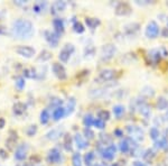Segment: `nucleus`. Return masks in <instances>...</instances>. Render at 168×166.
Returning <instances> with one entry per match:
<instances>
[{
  "mask_svg": "<svg viewBox=\"0 0 168 166\" xmlns=\"http://www.w3.org/2000/svg\"><path fill=\"white\" fill-rule=\"evenodd\" d=\"M27 110V106L24 102H16L13 106V111L16 116H21Z\"/></svg>",
  "mask_w": 168,
  "mask_h": 166,
  "instance_id": "nucleus-18",
  "label": "nucleus"
},
{
  "mask_svg": "<svg viewBox=\"0 0 168 166\" xmlns=\"http://www.w3.org/2000/svg\"><path fill=\"white\" fill-rule=\"evenodd\" d=\"M46 7V2H36L34 6H32V10L35 11V13H40L43 10L45 9Z\"/></svg>",
  "mask_w": 168,
  "mask_h": 166,
  "instance_id": "nucleus-39",
  "label": "nucleus"
},
{
  "mask_svg": "<svg viewBox=\"0 0 168 166\" xmlns=\"http://www.w3.org/2000/svg\"><path fill=\"white\" fill-rule=\"evenodd\" d=\"M46 160L49 164H59L62 160V154L58 148H52L47 154Z\"/></svg>",
  "mask_w": 168,
  "mask_h": 166,
  "instance_id": "nucleus-8",
  "label": "nucleus"
},
{
  "mask_svg": "<svg viewBox=\"0 0 168 166\" xmlns=\"http://www.w3.org/2000/svg\"><path fill=\"white\" fill-rule=\"evenodd\" d=\"M124 111H126V109H124V107L121 106V104H116V106L113 107V114H114L116 118L121 117V116L124 114Z\"/></svg>",
  "mask_w": 168,
  "mask_h": 166,
  "instance_id": "nucleus-30",
  "label": "nucleus"
},
{
  "mask_svg": "<svg viewBox=\"0 0 168 166\" xmlns=\"http://www.w3.org/2000/svg\"><path fill=\"white\" fill-rule=\"evenodd\" d=\"M159 53H160V55H162V56H168V52L165 47H162V48L159 49Z\"/></svg>",
  "mask_w": 168,
  "mask_h": 166,
  "instance_id": "nucleus-47",
  "label": "nucleus"
},
{
  "mask_svg": "<svg viewBox=\"0 0 168 166\" xmlns=\"http://www.w3.org/2000/svg\"><path fill=\"white\" fill-rule=\"evenodd\" d=\"M73 29H74L75 33L82 34V33H84L85 28H84V26L80 23V21H74V24H73Z\"/></svg>",
  "mask_w": 168,
  "mask_h": 166,
  "instance_id": "nucleus-37",
  "label": "nucleus"
},
{
  "mask_svg": "<svg viewBox=\"0 0 168 166\" xmlns=\"http://www.w3.org/2000/svg\"><path fill=\"white\" fill-rule=\"evenodd\" d=\"M52 70H53V73L56 75V78L59 79V80H65L67 78V74H66V70L61 63H53L52 65Z\"/></svg>",
  "mask_w": 168,
  "mask_h": 166,
  "instance_id": "nucleus-9",
  "label": "nucleus"
},
{
  "mask_svg": "<svg viewBox=\"0 0 168 166\" xmlns=\"http://www.w3.org/2000/svg\"><path fill=\"white\" fill-rule=\"evenodd\" d=\"M52 117L54 120H59L62 119L63 117H65V107H58V108H55L54 110H53V114H52Z\"/></svg>",
  "mask_w": 168,
  "mask_h": 166,
  "instance_id": "nucleus-22",
  "label": "nucleus"
},
{
  "mask_svg": "<svg viewBox=\"0 0 168 166\" xmlns=\"http://www.w3.org/2000/svg\"><path fill=\"white\" fill-rule=\"evenodd\" d=\"M51 59H52V54H51V52L44 49V51L40 52L39 56L37 57V61H39V62H46V61H48V60H51Z\"/></svg>",
  "mask_w": 168,
  "mask_h": 166,
  "instance_id": "nucleus-27",
  "label": "nucleus"
},
{
  "mask_svg": "<svg viewBox=\"0 0 168 166\" xmlns=\"http://www.w3.org/2000/svg\"><path fill=\"white\" fill-rule=\"evenodd\" d=\"M114 135H116V137H121L122 136V131L120 130V129H116V130H114Z\"/></svg>",
  "mask_w": 168,
  "mask_h": 166,
  "instance_id": "nucleus-50",
  "label": "nucleus"
},
{
  "mask_svg": "<svg viewBox=\"0 0 168 166\" xmlns=\"http://www.w3.org/2000/svg\"><path fill=\"white\" fill-rule=\"evenodd\" d=\"M36 133H37V126H36V125H30V126L26 129L27 136H29V137L35 136Z\"/></svg>",
  "mask_w": 168,
  "mask_h": 166,
  "instance_id": "nucleus-41",
  "label": "nucleus"
},
{
  "mask_svg": "<svg viewBox=\"0 0 168 166\" xmlns=\"http://www.w3.org/2000/svg\"><path fill=\"white\" fill-rule=\"evenodd\" d=\"M149 133H150V137H151V139L157 140L159 138V130L156 127H152L151 129H150V131H149Z\"/></svg>",
  "mask_w": 168,
  "mask_h": 166,
  "instance_id": "nucleus-43",
  "label": "nucleus"
},
{
  "mask_svg": "<svg viewBox=\"0 0 168 166\" xmlns=\"http://www.w3.org/2000/svg\"><path fill=\"white\" fill-rule=\"evenodd\" d=\"M133 166H147V165L145 163H142V162H135Z\"/></svg>",
  "mask_w": 168,
  "mask_h": 166,
  "instance_id": "nucleus-51",
  "label": "nucleus"
},
{
  "mask_svg": "<svg viewBox=\"0 0 168 166\" xmlns=\"http://www.w3.org/2000/svg\"><path fill=\"white\" fill-rule=\"evenodd\" d=\"M27 152H28V145L26 143L18 145L15 152V160H24L27 156Z\"/></svg>",
  "mask_w": 168,
  "mask_h": 166,
  "instance_id": "nucleus-11",
  "label": "nucleus"
},
{
  "mask_svg": "<svg viewBox=\"0 0 168 166\" xmlns=\"http://www.w3.org/2000/svg\"><path fill=\"white\" fill-rule=\"evenodd\" d=\"M63 145H64L65 149L70 152L72 150V139H71V136L68 135V133H65L64 136V141H63Z\"/></svg>",
  "mask_w": 168,
  "mask_h": 166,
  "instance_id": "nucleus-35",
  "label": "nucleus"
},
{
  "mask_svg": "<svg viewBox=\"0 0 168 166\" xmlns=\"http://www.w3.org/2000/svg\"><path fill=\"white\" fill-rule=\"evenodd\" d=\"M17 140H18V133L16 131L10 130L9 131V137L6 140V146L8 147V149L13 150L17 145Z\"/></svg>",
  "mask_w": 168,
  "mask_h": 166,
  "instance_id": "nucleus-12",
  "label": "nucleus"
},
{
  "mask_svg": "<svg viewBox=\"0 0 168 166\" xmlns=\"http://www.w3.org/2000/svg\"><path fill=\"white\" fill-rule=\"evenodd\" d=\"M92 166H103V165H102V164H101V163H94Z\"/></svg>",
  "mask_w": 168,
  "mask_h": 166,
  "instance_id": "nucleus-53",
  "label": "nucleus"
},
{
  "mask_svg": "<svg viewBox=\"0 0 168 166\" xmlns=\"http://www.w3.org/2000/svg\"><path fill=\"white\" fill-rule=\"evenodd\" d=\"M100 143L102 144L104 147H105V145L109 146V145H111V143H112V138H111L109 135H107V133H101L100 135Z\"/></svg>",
  "mask_w": 168,
  "mask_h": 166,
  "instance_id": "nucleus-31",
  "label": "nucleus"
},
{
  "mask_svg": "<svg viewBox=\"0 0 168 166\" xmlns=\"http://www.w3.org/2000/svg\"><path fill=\"white\" fill-rule=\"evenodd\" d=\"M66 9V2L65 1H55L52 5V11L53 14H57L61 11H64Z\"/></svg>",
  "mask_w": 168,
  "mask_h": 166,
  "instance_id": "nucleus-19",
  "label": "nucleus"
},
{
  "mask_svg": "<svg viewBox=\"0 0 168 166\" xmlns=\"http://www.w3.org/2000/svg\"><path fill=\"white\" fill-rule=\"evenodd\" d=\"M139 111L140 114L145 118H147V119H148V118L150 117V114H151V109H150V107H149L147 103H145V102L139 106Z\"/></svg>",
  "mask_w": 168,
  "mask_h": 166,
  "instance_id": "nucleus-23",
  "label": "nucleus"
},
{
  "mask_svg": "<svg viewBox=\"0 0 168 166\" xmlns=\"http://www.w3.org/2000/svg\"><path fill=\"white\" fill-rule=\"evenodd\" d=\"M23 166H32V164H24Z\"/></svg>",
  "mask_w": 168,
  "mask_h": 166,
  "instance_id": "nucleus-54",
  "label": "nucleus"
},
{
  "mask_svg": "<svg viewBox=\"0 0 168 166\" xmlns=\"http://www.w3.org/2000/svg\"><path fill=\"white\" fill-rule=\"evenodd\" d=\"M23 74H24V76L27 79H34V78H36L37 72H36V70L34 68H27L24 70Z\"/></svg>",
  "mask_w": 168,
  "mask_h": 166,
  "instance_id": "nucleus-28",
  "label": "nucleus"
},
{
  "mask_svg": "<svg viewBox=\"0 0 168 166\" xmlns=\"http://www.w3.org/2000/svg\"><path fill=\"white\" fill-rule=\"evenodd\" d=\"M62 103H63V101L61 100V99H54V100H52L51 101V106H52L53 108H54V109H55V108H58V107H61L62 106Z\"/></svg>",
  "mask_w": 168,
  "mask_h": 166,
  "instance_id": "nucleus-46",
  "label": "nucleus"
},
{
  "mask_svg": "<svg viewBox=\"0 0 168 166\" xmlns=\"http://www.w3.org/2000/svg\"><path fill=\"white\" fill-rule=\"evenodd\" d=\"M84 137H85L86 139H92L94 137V133L91 130L90 128H85V129H84Z\"/></svg>",
  "mask_w": 168,
  "mask_h": 166,
  "instance_id": "nucleus-45",
  "label": "nucleus"
},
{
  "mask_svg": "<svg viewBox=\"0 0 168 166\" xmlns=\"http://www.w3.org/2000/svg\"><path fill=\"white\" fill-rule=\"evenodd\" d=\"M131 148V145H130L129 140H122L121 143H120V150L122 152V153H128Z\"/></svg>",
  "mask_w": 168,
  "mask_h": 166,
  "instance_id": "nucleus-36",
  "label": "nucleus"
},
{
  "mask_svg": "<svg viewBox=\"0 0 168 166\" xmlns=\"http://www.w3.org/2000/svg\"><path fill=\"white\" fill-rule=\"evenodd\" d=\"M15 85H16V88L18 89L19 91L24 90L25 85H26V83H25V78H24V76H17V78L15 79Z\"/></svg>",
  "mask_w": 168,
  "mask_h": 166,
  "instance_id": "nucleus-29",
  "label": "nucleus"
},
{
  "mask_svg": "<svg viewBox=\"0 0 168 166\" xmlns=\"http://www.w3.org/2000/svg\"><path fill=\"white\" fill-rule=\"evenodd\" d=\"M44 36H45V39L47 41L49 45L52 47H56L58 45V42H59V35L56 34L55 32H52V30H45L44 32Z\"/></svg>",
  "mask_w": 168,
  "mask_h": 166,
  "instance_id": "nucleus-10",
  "label": "nucleus"
},
{
  "mask_svg": "<svg viewBox=\"0 0 168 166\" xmlns=\"http://www.w3.org/2000/svg\"><path fill=\"white\" fill-rule=\"evenodd\" d=\"M159 35V26L158 24L156 23L155 20H151V21H149L148 25H147V28H146V36L148 37V38H156V37H158Z\"/></svg>",
  "mask_w": 168,
  "mask_h": 166,
  "instance_id": "nucleus-7",
  "label": "nucleus"
},
{
  "mask_svg": "<svg viewBox=\"0 0 168 166\" xmlns=\"http://www.w3.org/2000/svg\"><path fill=\"white\" fill-rule=\"evenodd\" d=\"M167 28H168V19H167Z\"/></svg>",
  "mask_w": 168,
  "mask_h": 166,
  "instance_id": "nucleus-56",
  "label": "nucleus"
},
{
  "mask_svg": "<svg viewBox=\"0 0 168 166\" xmlns=\"http://www.w3.org/2000/svg\"><path fill=\"white\" fill-rule=\"evenodd\" d=\"M162 36L164 37H168V28H164L162 29Z\"/></svg>",
  "mask_w": 168,
  "mask_h": 166,
  "instance_id": "nucleus-52",
  "label": "nucleus"
},
{
  "mask_svg": "<svg viewBox=\"0 0 168 166\" xmlns=\"http://www.w3.org/2000/svg\"><path fill=\"white\" fill-rule=\"evenodd\" d=\"M72 164L73 166H82V157L80 153H74L72 156Z\"/></svg>",
  "mask_w": 168,
  "mask_h": 166,
  "instance_id": "nucleus-34",
  "label": "nucleus"
},
{
  "mask_svg": "<svg viewBox=\"0 0 168 166\" xmlns=\"http://www.w3.org/2000/svg\"><path fill=\"white\" fill-rule=\"evenodd\" d=\"M0 157H1V158H3V160H5V158H7V157H8V154L5 153V152H3L2 149H0Z\"/></svg>",
  "mask_w": 168,
  "mask_h": 166,
  "instance_id": "nucleus-48",
  "label": "nucleus"
},
{
  "mask_svg": "<svg viewBox=\"0 0 168 166\" xmlns=\"http://www.w3.org/2000/svg\"><path fill=\"white\" fill-rule=\"evenodd\" d=\"M168 145V141L165 137H162L159 140H156V147L157 148H166Z\"/></svg>",
  "mask_w": 168,
  "mask_h": 166,
  "instance_id": "nucleus-40",
  "label": "nucleus"
},
{
  "mask_svg": "<svg viewBox=\"0 0 168 166\" xmlns=\"http://www.w3.org/2000/svg\"><path fill=\"white\" fill-rule=\"evenodd\" d=\"M111 166H120V165H119V164L116 163V164H113V165H111Z\"/></svg>",
  "mask_w": 168,
  "mask_h": 166,
  "instance_id": "nucleus-55",
  "label": "nucleus"
},
{
  "mask_svg": "<svg viewBox=\"0 0 168 166\" xmlns=\"http://www.w3.org/2000/svg\"><path fill=\"white\" fill-rule=\"evenodd\" d=\"M127 131L130 135V137L132 138V140H137V141L143 140L145 133H143L141 128L137 127V126H128L127 127Z\"/></svg>",
  "mask_w": 168,
  "mask_h": 166,
  "instance_id": "nucleus-5",
  "label": "nucleus"
},
{
  "mask_svg": "<svg viewBox=\"0 0 168 166\" xmlns=\"http://www.w3.org/2000/svg\"><path fill=\"white\" fill-rule=\"evenodd\" d=\"M167 107H168V101L164 97L158 98V100H157V108H158L159 110H165V109H167Z\"/></svg>",
  "mask_w": 168,
  "mask_h": 166,
  "instance_id": "nucleus-33",
  "label": "nucleus"
},
{
  "mask_svg": "<svg viewBox=\"0 0 168 166\" xmlns=\"http://www.w3.org/2000/svg\"><path fill=\"white\" fill-rule=\"evenodd\" d=\"M49 118H51V114H49L48 109H44V110L40 112V116H39V120L43 125H46L49 121Z\"/></svg>",
  "mask_w": 168,
  "mask_h": 166,
  "instance_id": "nucleus-26",
  "label": "nucleus"
},
{
  "mask_svg": "<svg viewBox=\"0 0 168 166\" xmlns=\"http://www.w3.org/2000/svg\"><path fill=\"white\" fill-rule=\"evenodd\" d=\"M93 122H94V118H93V116L92 114H85L84 116V118H83V124H84V126H85V128H90L92 125H93Z\"/></svg>",
  "mask_w": 168,
  "mask_h": 166,
  "instance_id": "nucleus-32",
  "label": "nucleus"
},
{
  "mask_svg": "<svg viewBox=\"0 0 168 166\" xmlns=\"http://www.w3.org/2000/svg\"><path fill=\"white\" fill-rule=\"evenodd\" d=\"M5 125H6V120L3 118H0V129H2L5 127Z\"/></svg>",
  "mask_w": 168,
  "mask_h": 166,
  "instance_id": "nucleus-49",
  "label": "nucleus"
},
{
  "mask_svg": "<svg viewBox=\"0 0 168 166\" xmlns=\"http://www.w3.org/2000/svg\"><path fill=\"white\" fill-rule=\"evenodd\" d=\"M93 125L95 126V128H97V129H103V128L105 127V121L101 120V119L97 118V119H94Z\"/></svg>",
  "mask_w": 168,
  "mask_h": 166,
  "instance_id": "nucleus-42",
  "label": "nucleus"
},
{
  "mask_svg": "<svg viewBox=\"0 0 168 166\" xmlns=\"http://www.w3.org/2000/svg\"><path fill=\"white\" fill-rule=\"evenodd\" d=\"M75 106H76V100L75 98H70L66 102V106H65V116H70V114L74 111Z\"/></svg>",
  "mask_w": 168,
  "mask_h": 166,
  "instance_id": "nucleus-20",
  "label": "nucleus"
},
{
  "mask_svg": "<svg viewBox=\"0 0 168 166\" xmlns=\"http://www.w3.org/2000/svg\"><path fill=\"white\" fill-rule=\"evenodd\" d=\"M97 118L103 121H107L110 119V114H109V111L107 110H101L99 111V114H97Z\"/></svg>",
  "mask_w": 168,
  "mask_h": 166,
  "instance_id": "nucleus-38",
  "label": "nucleus"
},
{
  "mask_svg": "<svg viewBox=\"0 0 168 166\" xmlns=\"http://www.w3.org/2000/svg\"><path fill=\"white\" fill-rule=\"evenodd\" d=\"M94 160H95V154H94V152H89V153H86L85 156H84V163L86 164V166L93 165Z\"/></svg>",
  "mask_w": 168,
  "mask_h": 166,
  "instance_id": "nucleus-25",
  "label": "nucleus"
},
{
  "mask_svg": "<svg viewBox=\"0 0 168 166\" xmlns=\"http://www.w3.org/2000/svg\"><path fill=\"white\" fill-rule=\"evenodd\" d=\"M116 52V46L112 45V44H107L104 45L101 49V60L102 61H109L114 56Z\"/></svg>",
  "mask_w": 168,
  "mask_h": 166,
  "instance_id": "nucleus-4",
  "label": "nucleus"
},
{
  "mask_svg": "<svg viewBox=\"0 0 168 166\" xmlns=\"http://www.w3.org/2000/svg\"><path fill=\"white\" fill-rule=\"evenodd\" d=\"M85 24L90 29H95L99 25H100V20L97 18H85Z\"/></svg>",
  "mask_w": 168,
  "mask_h": 166,
  "instance_id": "nucleus-24",
  "label": "nucleus"
},
{
  "mask_svg": "<svg viewBox=\"0 0 168 166\" xmlns=\"http://www.w3.org/2000/svg\"><path fill=\"white\" fill-rule=\"evenodd\" d=\"M35 33L34 25L28 19H17L11 26V35L18 39H28Z\"/></svg>",
  "mask_w": 168,
  "mask_h": 166,
  "instance_id": "nucleus-1",
  "label": "nucleus"
},
{
  "mask_svg": "<svg viewBox=\"0 0 168 166\" xmlns=\"http://www.w3.org/2000/svg\"><path fill=\"white\" fill-rule=\"evenodd\" d=\"M62 133H63V128L62 127L53 128L52 130H49L48 133H46V138L49 140H56L57 138L61 137Z\"/></svg>",
  "mask_w": 168,
  "mask_h": 166,
  "instance_id": "nucleus-15",
  "label": "nucleus"
},
{
  "mask_svg": "<svg viewBox=\"0 0 168 166\" xmlns=\"http://www.w3.org/2000/svg\"><path fill=\"white\" fill-rule=\"evenodd\" d=\"M154 93H155V91H154V89L149 88V87H146V88H143V90H142V95H147V97H152L154 95Z\"/></svg>",
  "mask_w": 168,
  "mask_h": 166,
  "instance_id": "nucleus-44",
  "label": "nucleus"
},
{
  "mask_svg": "<svg viewBox=\"0 0 168 166\" xmlns=\"http://www.w3.org/2000/svg\"><path fill=\"white\" fill-rule=\"evenodd\" d=\"M75 48L73 44H65L64 47L62 48V51L59 52V55H58V59L61 60V62L66 63L70 60L71 55L74 53Z\"/></svg>",
  "mask_w": 168,
  "mask_h": 166,
  "instance_id": "nucleus-3",
  "label": "nucleus"
},
{
  "mask_svg": "<svg viewBox=\"0 0 168 166\" xmlns=\"http://www.w3.org/2000/svg\"><path fill=\"white\" fill-rule=\"evenodd\" d=\"M114 71L113 70H110V68H105V70H102L99 74V80L103 82H107V81H111L113 78H114Z\"/></svg>",
  "mask_w": 168,
  "mask_h": 166,
  "instance_id": "nucleus-14",
  "label": "nucleus"
},
{
  "mask_svg": "<svg viewBox=\"0 0 168 166\" xmlns=\"http://www.w3.org/2000/svg\"><path fill=\"white\" fill-rule=\"evenodd\" d=\"M100 150L101 155L103 157L105 160H112L116 156V147L111 144L109 146H105V147H100L99 148Z\"/></svg>",
  "mask_w": 168,
  "mask_h": 166,
  "instance_id": "nucleus-2",
  "label": "nucleus"
},
{
  "mask_svg": "<svg viewBox=\"0 0 168 166\" xmlns=\"http://www.w3.org/2000/svg\"><path fill=\"white\" fill-rule=\"evenodd\" d=\"M131 13V8H130L129 3L127 2H120L116 8V14L119 16H126Z\"/></svg>",
  "mask_w": 168,
  "mask_h": 166,
  "instance_id": "nucleus-13",
  "label": "nucleus"
},
{
  "mask_svg": "<svg viewBox=\"0 0 168 166\" xmlns=\"http://www.w3.org/2000/svg\"><path fill=\"white\" fill-rule=\"evenodd\" d=\"M74 141L78 149H85L89 146V143L86 141V139L82 135H80V133H76L74 136Z\"/></svg>",
  "mask_w": 168,
  "mask_h": 166,
  "instance_id": "nucleus-16",
  "label": "nucleus"
},
{
  "mask_svg": "<svg viewBox=\"0 0 168 166\" xmlns=\"http://www.w3.org/2000/svg\"><path fill=\"white\" fill-rule=\"evenodd\" d=\"M16 53L18 55L26 57V59H32V56L36 54L35 48H32L30 46L27 45H19L18 47H16Z\"/></svg>",
  "mask_w": 168,
  "mask_h": 166,
  "instance_id": "nucleus-6",
  "label": "nucleus"
},
{
  "mask_svg": "<svg viewBox=\"0 0 168 166\" xmlns=\"http://www.w3.org/2000/svg\"><path fill=\"white\" fill-rule=\"evenodd\" d=\"M53 27H54V32L58 35L64 33V20L61 18H55L53 20Z\"/></svg>",
  "mask_w": 168,
  "mask_h": 166,
  "instance_id": "nucleus-17",
  "label": "nucleus"
},
{
  "mask_svg": "<svg viewBox=\"0 0 168 166\" xmlns=\"http://www.w3.org/2000/svg\"><path fill=\"white\" fill-rule=\"evenodd\" d=\"M139 24L137 23H130L128 25L124 26V32H126L128 35H135V34L139 30Z\"/></svg>",
  "mask_w": 168,
  "mask_h": 166,
  "instance_id": "nucleus-21",
  "label": "nucleus"
}]
</instances>
